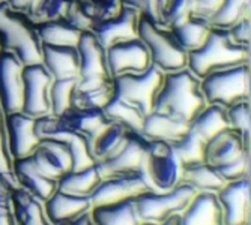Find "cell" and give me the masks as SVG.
Wrapping results in <instances>:
<instances>
[{"label": "cell", "mask_w": 251, "mask_h": 225, "mask_svg": "<svg viewBox=\"0 0 251 225\" xmlns=\"http://www.w3.org/2000/svg\"><path fill=\"white\" fill-rule=\"evenodd\" d=\"M12 156L9 153L8 146V132H6V112L0 104V174L6 177L14 185H17V180L12 171ZM18 186V185H17Z\"/></svg>", "instance_id": "39"}, {"label": "cell", "mask_w": 251, "mask_h": 225, "mask_svg": "<svg viewBox=\"0 0 251 225\" xmlns=\"http://www.w3.org/2000/svg\"><path fill=\"white\" fill-rule=\"evenodd\" d=\"M230 36L233 38V41L239 45H244V47H250L251 42V17H245L242 20H239L238 22L232 27H229Z\"/></svg>", "instance_id": "45"}, {"label": "cell", "mask_w": 251, "mask_h": 225, "mask_svg": "<svg viewBox=\"0 0 251 225\" xmlns=\"http://www.w3.org/2000/svg\"><path fill=\"white\" fill-rule=\"evenodd\" d=\"M38 3H39V0H8V5L11 8L21 11V12H26L29 17L33 14Z\"/></svg>", "instance_id": "46"}, {"label": "cell", "mask_w": 251, "mask_h": 225, "mask_svg": "<svg viewBox=\"0 0 251 225\" xmlns=\"http://www.w3.org/2000/svg\"><path fill=\"white\" fill-rule=\"evenodd\" d=\"M65 225H95V224H94L92 218H90V212H89V213H84L70 222H66Z\"/></svg>", "instance_id": "47"}, {"label": "cell", "mask_w": 251, "mask_h": 225, "mask_svg": "<svg viewBox=\"0 0 251 225\" xmlns=\"http://www.w3.org/2000/svg\"><path fill=\"white\" fill-rule=\"evenodd\" d=\"M215 168L218 170V173L223 176V179L227 183L248 177L250 176V153H245L241 158H238V159L218 165Z\"/></svg>", "instance_id": "42"}, {"label": "cell", "mask_w": 251, "mask_h": 225, "mask_svg": "<svg viewBox=\"0 0 251 225\" xmlns=\"http://www.w3.org/2000/svg\"><path fill=\"white\" fill-rule=\"evenodd\" d=\"M177 39V42L184 47V50L191 51L199 48L203 44V41L206 39L209 29H211V22L196 18V17H188L175 27H170Z\"/></svg>", "instance_id": "33"}, {"label": "cell", "mask_w": 251, "mask_h": 225, "mask_svg": "<svg viewBox=\"0 0 251 225\" xmlns=\"http://www.w3.org/2000/svg\"><path fill=\"white\" fill-rule=\"evenodd\" d=\"M146 147H148V140L142 137L140 134L131 132L125 146L115 156L97 164L101 179L140 171L145 161Z\"/></svg>", "instance_id": "12"}, {"label": "cell", "mask_w": 251, "mask_h": 225, "mask_svg": "<svg viewBox=\"0 0 251 225\" xmlns=\"http://www.w3.org/2000/svg\"><path fill=\"white\" fill-rule=\"evenodd\" d=\"M0 50L15 54L23 65L39 63L42 56L36 22L8 2L0 3Z\"/></svg>", "instance_id": "2"}, {"label": "cell", "mask_w": 251, "mask_h": 225, "mask_svg": "<svg viewBox=\"0 0 251 225\" xmlns=\"http://www.w3.org/2000/svg\"><path fill=\"white\" fill-rule=\"evenodd\" d=\"M78 78H56L50 87L51 114L60 116L68 108L73 107V96Z\"/></svg>", "instance_id": "36"}, {"label": "cell", "mask_w": 251, "mask_h": 225, "mask_svg": "<svg viewBox=\"0 0 251 225\" xmlns=\"http://www.w3.org/2000/svg\"><path fill=\"white\" fill-rule=\"evenodd\" d=\"M102 110L105 112V116L111 122L122 123L128 129H131L132 132L140 134L146 114L137 105H134V104L125 101L124 98L115 95Z\"/></svg>", "instance_id": "32"}, {"label": "cell", "mask_w": 251, "mask_h": 225, "mask_svg": "<svg viewBox=\"0 0 251 225\" xmlns=\"http://www.w3.org/2000/svg\"><path fill=\"white\" fill-rule=\"evenodd\" d=\"M206 105V99L200 89V78L187 66L177 71L164 72L161 89L153 104L155 111L191 123Z\"/></svg>", "instance_id": "1"}, {"label": "cell", "mask_w": 251, "mask_h": 225, "mask_svg": "<svg viewBox=\"0 0 251 225\" xmlns=\"http://www.w3.org/2000/svg\"><path fill=\"white\" fill-rule=\"evenodd\" d=\"M172 146L177 158L180 159L182 165L204 161V147H206V141H204L200 135H197L191 128L184 137L177 140L176 143H173Z\"/></svg>", "instance_id": "34"}, {"label": "cell", "mask_w": 251, "mask_h": 225, "mask_svg": "<svg viewBox=\"0 0 251 225\" xmlns=\"http://www.w3.org/2000/svg\"><path fill=\"white\" fill-rule=\"evenodd\" d=\"M41 63L51 77L56 78H78L80 59L77 47L68 45H47L42 44Z\"/></svg>", "instance_id": "22"}, {"label": "cell", "mask_w": 251, "mask_h": 225, "mask_svg": "<svg viewBox=\"0 0 251 225\" xmlns=\"http://www.w3.org/2000/svg\"><path fill=\"white\" fill-rule=\"evenodd\" d=\"M190 131V123L161 111H151L145 117L140 135L148 141H167L170 144L180 140Z\"/></svg>", "instance_id": "20"}, {"label": "cell", "mask_w": 251, "mask_h": 225, "mask_svg": "<svg viewBox=\"0 0 251 225\" xmlns=\"http://www.w3.org/2000/svg\"><path fill=\"white\" fill-rule=\"evenodd\" d=\"M164 72L151 65L140 72H124L113 77L115 95L139 107L148 116L153 110L155 98L161 89Z\"/></svg>", "instance_id": "8"}, {"label": "cell", "mask_w": 251, "mask_h": 225, "mask_svg": "<svg viewBox=\"0 0 251 225\" xmlns=\"http://www.w3.org/2000/svg\"><path fill=\"white\" fill-rule=\"evenodd\" d=\"M251 0H221V6L211 20V26L229 29L239 20L250 15Z\"/></svg>", "instance_id": "35"}, {"label": "cell", "mask_w": 251, "mask_h": 225, "mask_svg": "<svg viewBox=\"0 0 251 225\" xmlns=\"http://www.w3.org/2000/svg\"><path fill=\"white\" fill-rule=\"evenodd\" d=\"M92 209L90 197H77L60 191H56L49 201H45L47 215L56 225H65L84 213L92 212Z\"/></svg>", "instance_id": "24"}, {"label": "cell", "mask_w": 251, "mask_h": 225, "mask_svg": "<svg viewBox=\"0 0 251 225\" xmlns=\"http://www.w3.org/2000/svg\"><path fill=\"white\" fill-rule=\"evenodd\" d=\"M224 209V225H250L251 180L250 176L229 182L218 194Z\"/></svg>", "instance_id": "15"}, {"label": "cell", "mask_w": 251, "mask_h": 225, "mask_svg": "<svg viewBox=\"0 0 251 225\" xmlns=\"http://www.w3.org/2000/svg\"><path fill=\"white\" fill-rule=\"evenodd\" d=\"M131 129H128L125 125L118 123V122H111L98 137L92 143L90 147V153H92L95 162H102L108 158L115 156L128 141Z\"/></svg>", "instance_id": "28"}, {"label": "cell", "mask_w": 251, "mask_h": 225, "mask_svg": "<svg viewBox=\"0 0 251 225\" xmlns=\"http://www.w3.org/2000/svg\"><path fill=\"white\" fill-rule=\"evenodd\" d=\"M180 183H187L197 192H220L227 182L218 170L208 162H193L182 165Z\"/></svg>", "instance_id": "26"}, {"label": "cell", "mask_w": 251, "mask_h": 225, "mask_svg": "<svg viewBox=\"0 0 251 225\" xmlns=\"http://www.w3.org/2000/svg\"><path fill=\"white\" fill-rule=\"evenodd\" d=\"M6 132L12 161L30 156L39 144L35 134V117L23 111L6 114Z\"/></svg>", "instance_id": "17"}, {"label": "cell", "mask_w": 251, "mask_h": 225, "mask_svg": "<svg viewBox=\"0 0 251 225\" xmlns=\"http://www.w3.org/2000/svg\"><path fill=\"white\" fill-rule=\"evenodd\" d=\"M197 191L187 183H179L166 192H145L135 200L142 222L161 225L173 216H182Z\"/></svg>", "instance_id": "6"}, {"label": "cell", "mask_w": 251, "mask_h": 225, "mask_svg": "<svg viewBox=\"0 0 251 225\" xmlns=\"http://www.w3.org/2000/svg\"><path fill=\"white\" fill-rule=\"evenodd\" d=\"M139 38L143 41L151 56V62L163 72L177 71L187 66V50L177 42L170 27L140 15Z\"/></svg>", "instance_id": "5"}, {"label": "cell", "mask_w": 251, "mask_h": 225, "mask_svg": "<svg viewBox=\"0 0 251 225\" xmlns=\"http://www.w3.org/2000/svg\"><path fill=\"white\" fill-rule=\"evenodd\" d=\"M53 80L41 62L23 66V112L35 119L51 114L50 87Z\"/></svg>", "instance_id": "9"}, {"label": "cell", "mask_w": 251, "mask_h": 225, "mask_svg": "<svg viewBox=\"0 0 251 225\" xmlns=\"http://www.w3.org/2000/svg\"><path fill=\"white\" fill-rule=\"evenodd\" d=\"M105 50L107 65L111 77H116L124 72H140L152 65L146 45L139 36L115 42Z\"/></svg>", "instance_id": "11"}, {"label": "cell", "mask_w": 251, "mask_h": 225, "mask_svg": "<svg viewBox=\"0 0 251 225\" xmlns=\"http://www.w3.org/2000/svg\"><path fill=\"white\" fill-rule=\"evenodd\" d=\"M140 15H142L140 11L124 5L122 11L116 17L108 18L105 21L95 22L92 29H90V32H92L107 48L115 42L139 36Z\"/></svg>", "instance_id": "16"}, {"label": "cell", "mask_w": 251, "mask_h": 225, "mask_svg": "<svg viewBox=\"0 0 251 225\" xmlns=\"http://www.w3.org/2000/svg\"><path fill=\"white\" fill-rule=\"evenodd\" d=\"M77 51L80 59L78 78L92 80L111 77L107 65V50L90 30L81 33L77 44Z\"/></svg>", "instance_id": "18"}, {"label": "cell", "mask_w": 251, "mask_h": 225, "mask_svg": "<svg viewBox=\"0 0 251 225\" xmlns=\"http://www.w3.org/2000/svg\"><path fill=\"white\" fill-rule=\"evenodd\" d=\"M14 188L17 185L0 174V225H18L12 204Z\"/></svg>", "instance_id": "40"}, {"label": "cell", "mask_w": 251, "mask_h": 225, "mask_svg": "<svg viewBox=\"0 0 251 225\" xmlns=\"http://www.w3.org/2000/svg\"><path fill=\"white\" fill-rule=\"evenodd\" d=\"M142 173L152 192H166L180 183L182 162L167 141H148Z\"/></svg>", "instance_id": "7"}, {"label": "cell", "mask_w": 251, "mask_h": 225, "mask_svg": "<svg viewBox=\"0 0 251 225\" xmlns=\"http://www.w3.org/2000/svg\"><path fill=\"white\" fill-rule=\"evenodd\" d=\"M23 66L15 54L0 50V104L6 114L23 110Z\"/></svg>", "instance_id": "14"}, {"label": "cell", "mask_w": 251, "mask_h": 225, "mask_svg": "<svg viewBox=\"0 0 251 225\" xmlns=\"http://www.w3.org/2000/svg\"><path fill=\"white\" fill-rule=\"evenodd\" d=\"M113 96H115L113 77L92 80L78 78L73 96V107L102 110Z\"/></svg>", "instance_id": "23"}, {"label": "cell", "mask_w": 251, "mask_h": 225, "mask_svg": "<svg viewBox=\"0 0 251 225\" xmlns=\"http://www.w3.org/2000/svg\"><path fill=\"white\" fill-rule=\"evenodd\" d=\"M221 6V0H190L191 17L211 22Z\"/></svg>", "instance_id": "44"}, {"label": "cell", "mask_w": 251, "mask_h": 225, "mask_svg": "<svg viewBox=\"0 0 251 225\" xmlns=\"http://www.w3.org/2000/svg\"><path fill=\"white\" fill-rule=\"evenodd\" d=\"M179 219H180V216H173V218H170L169 221H166V222L161 224V225H179ZM142 225H153V224H146V222H143Z\"/></svg>", "instance_id": "49"}, {"label": "cell", "mask_w": 251, "mask_h": 225, "mask_svg": "<svg viewBox=\"0 0 251 225\" xmlns=\"http://www.w3.org/2000/svg\"><path fill=\"white\" fill-rule=\"evenodd\" d=\"M179 225H224V209L217 192H197Z\"/></svg>", "instance_id": "21"}, {"label": "cell", "mask_w": 251, "mask_h": 225, "mask_svg": "<svg viewBox=\"0 0 251 225\" xmlns=\"http://www.w3.org/2000/svg\"><path fill=\"white\" fill-rule=\"evenodd\" d=\"M227 119L230 128L239 132H251V102L250 98L239 99L232 105L226 107Z\"/></svg>", "instance_id": "38"}, {"label": "cell", "mask_w": 251, "mask_h": 225, "mask_svg": "<svg viewBox=\"0 0 251 225\" xmlns=\"http://www.w3.org/2000/svg\"><path fill=\"white\" fill-rule=\"evenodd\" d=\"M36 30L42 44L68 45V47H77L83 33L81 30L70 24L65 18L36 22Z\"/></svg>", "instance_id": "31"}, {"label": "cell", "mask_w": 251, "mask_h": 225, "mask_svg": "<svg viewBox=\"0 0 251 225\" xmlns=\"http://www.w3.org/2000/svg\"><path fill=\"white\" fill-rule=\"evenodd\" d=\"M2 2H8V0H0V3H2Z\"/></svg>", "instance_id": "50"}, {"label": "cell", "mask_w": 251, "mask_h": 225, "mask_svg": "<svg viewBox=\"0 0 251 225\" xmlns=\"http://www.w3.org/2000/svg\"><path fill=\"white\" fill-rule=\"evenodd\" d=\"M245 153H250V132L227 128L206 141L204 162L218 167L238 159Z\"/></svg>", "instance_id": "13"}, {"label": "cell", "mask_w": 251, "mask_h": 225, "mask_svg": "<svg viewBox=\"0 0 251 225\" xmlns=\"http://www.w3.org/2000/svg\"><path fill=\"white\" fill-rule=\"evenodd\" d=\"M63 18L70 22V24H73L74 27H77L81 32L90 30L94 26V21L90 20V17L84 11L80 0H71L70 5H68V9H66V12L63 15Z\"/></svg>", "instance_id": "43"}, {"label": "cell", "mask_w": 251, "mask_h": 225, "mask_svg": "<svg viewBox=\"0 0 251 225\" xmlns=\"http://www.w3.org/2000/svg\"><path fill=\"white\" fill-rule=\"evenodd\" d=\"M95 225H142V219L135 207V200H124L115 204L98 206L90 212Z\"/></svg>", "instance_id": "27"}, {"label": "cell", "mask_w": 251, "mask_h": 225, "mask_svg": "<svg viewBox=\"0 0 251 225\" xmlns=\"http://www.w3.org/2000/svg\"><path fill=\"white\" fill-rule=\"evenodd\" d=\"M200 89L206 104L229 107L250 98V60L206 72L200 78Z\"/></svg>", "instance_id": "4"}, {"label": "cell", "mask_w": 251, "mask_h": 225, "mask_svg": "<svg viewBox=\"0 0 251 225\" xmlns=\"http://www.w3.org/2000/svg\"><path fill=\"white\" fill-rule=\"evenodd\" d=\"M145 192H152V189L140 170L131 174L102 179L101 183L90 195V200H92V206L98 207L115 204V202L129 198H137Z\"/></svg>", "instance_id": "10"}, {"label": "cell", "mask_w": 251, "mask_h": 225, "mask_svg": "<svg viewBox=\"0 0 251 225\" xmlns=\"http://www.w3.org/2000/svg\"><path fill=\"white\" fill-rule=\"evenodd\" d=\"M122 3L125 6H131V8H135L137 11H143L145 8V3H146V0H122Z\"/></svg>", "instance_id": "48"}, {"label": "cell", "mask_w": 251, "mask_h": 225, "mask_svg": "<svg viewBox=\"0 0 251 225\" xmlns=\"http://www.w3.org/2000/svg\"><path fill=\"white\" fill-rule=\"evenodd\" d=\"M101 180L102 179L95 164L84 170L70 171L63 174L57 183V191L77 197H90L97 189V186L101 183Z\"/></svg>", "instance_id": "29"}, {"label": "cell", "mask_w": 251, "mask_h": 225, "mask_svg": "<svg viewBox=\"0 0 251 225\" xmlns=\"http://www.w3.org/2000/svg\"><path fill=\"white\" fill-rule=\"evenodd\" d=\"M12 171L17 180V185L27 189L30 194H33L44 202L49 201L50 197L57 191V180L50 179L44 173H41L33 164L30 156L14 159Z\"/></svg>", "instance_id": "19"}, {"label": "cell", "mask_w": 251, "mask_h": 225, "mask_svg": "<svg viewBox=\"0 0 251 225\" xmlns=\"http://www.w3.org/2000/svg\"><path fill=\"white\" fill-rule=\"evenodd\" d=\"M250 60V47H244L233 41L229 29L211 26L206 39L199 48L188 51L187 68L201 78L217 68L229 66Z\"/></svg>", "instance_id": "3"}, {"label": "cell", "mask_w": 251, "mask_h": 225, "mask_svg": "<svg viewBox=\"0 0 251 225\" xmlns=\"http://www.w3.org/2000/svg\"><path fill=\"white\" fill-rule=\"evenodd\" d=\"M70 2L71 0H39V3L35 8L33 14L30 15V18L35 22L63 18Z\"/></svg>", "instance_id": "41"}, {"label": "cell", "mask_w": 251, "mask_h": 225, "mask_svg": "<svg viewBox=\"0 0 251 225\" xmlns=\"http://www.w3.org/2000/svg\"><path fill=\"white\" fill-rule=\"evenodd\" d=\"M190 128L204 141L211 140L218 132L230 128L226 107L218 104H208L194 117V120L190 123Z\"/></svg>", "instance_id": "30"}, {"label": "cell", "mask_w": 251, "mask_h": 225, "mask_svg": "<svg viewBox=\"0 0 251 225\" xmlns=\"http://www.w3.org/2000/svg\"><path fill=\"white\" fill-rule=\"evenodd\" d=\"M80 2L94 24L116 17L124 8L122 0H80Z\"/></svg>", "instance_id": "37"}, {"label": "cell", "mask_w": 251, "mask_h": 225, "mask_svg": "<svg viewBox=\"0 0 251 225\" xmlns=\"http://www.w3.org/2000/svg\"><path fill=\"white\" fill-rule=\"evenodd\" d=\"M12 204L18 225H56L47 215L45 202L25 188H14Z\"/></svg>", "instance_id": "25"}]
</instances>
